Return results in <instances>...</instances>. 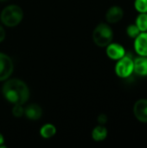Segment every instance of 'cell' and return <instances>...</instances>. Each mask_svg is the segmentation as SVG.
Here are the masks:
<instances>
[{
    "label": "cell",
    "instance_id": "obj_3",
    "mask_svg": "<svg viewBox=\"0 0 147 148\" xmlns=\"http://www.w3.org/2000/svg\"><path fill=\"white\" fill-rule=\"evenodd\" d=\"M113 37V32L111 27L107 23H100L93 32V39L99 47H107L111 43Z\"/></svg>",
    "mask_w": 147,
    "mask_h": 148
},
{
    "label": "cell",
    "instance_id": "obj_5",
    "mask_svg": "<svg viewBox=\"0 0 147 148\" xmlns=\"http://www.w3.org/2000/svg\"><path fill=\"white\" fill-rule=\"evenodd\" d=\"M14 65L10 56L0 53V82L8 79L13 72Z\"/></svg>",
    "mask_w": 147,
    "mask_h": 148
},
{
    "label": "cell",
    "instance_id": "obj_16",
    "mask_svg": "<svg viewBox=\"0 0 147 148\" xmlns=\"http://www.w3.org/2000/svg\"><path fill=\"white\" fill-rule=\"evenodd\" d=\"M126 33L129 36L133 37V38H135L136 36H139V34L140 33V30L139 29V28L137 27V25H130L127 27L126 29Z\"/></svg>",
    "mask_w": 147,
    "mask_h": 148
},
{
    "label": "cell",
    "instance_id": "obj_14",
    "mask_svg": "<svg viewBox=\"0 0 147 148\" xmlns=\"http://www.w3.org/2000/svg\"><path fill=\"white\" fill-rule=\"evenodd\" d=\"M136 25L142 32L147 31V13H141L136 19Z\"/></svg>",
    "mask_w": 147,
    "mask_h": 148
},
{
    "label": "cell",
    "instance_id": "obj_4",
    "mask_svg": "<svg viewBox=\"0 0 147 148\" xmlns=\"http://www.w3.org/2000/svg\"><path fill=\"white\" fill-rule=\"evenodd\" d=\"M115 72L118 76L121 78L128 77L133 72V61L131 57L124 56L118 60L115 66Z\"/></svg>",
    "mask_w": 147,
    "mask_h": 148
},
{
    "label": "cell",
    "instance_id": "obj_6",
    "mask_svg": "<svg viewBox=\"0 0 147 148\" xmlns=\"http://www.w3.org/2000/svg\"><path fill=\"white\" fill-rule=\"evenodd\" d=\"M133 114L138 121L147 123V99H140L134 104Z\"/></svg>",
    "mask_w": 147,
    "mask_h": 148
},
{
    "label": "cell",
    "instance_id": "obj_17",
    "mask_svg": "<svg viewBox=\"0 0 147 148\" xmlns=\"http://www.w3.org/2000/svg\"><path fill=\"white\" fill-rule=\"evenodd\" d=\"M12 114L16 117H21L24 114V109L23 108L22 105L16 104L15 107L12 108Z\"/></svg>",
    "mask_w": 147,
    "mask_h": 148
},
{
    "label": "cell",
    "instance_id": "obj_2",
    "mask_svg": "<svg viewBox=\"0 0 147 148\" xmlns=\"http://www.w3.org/2000/svg\"><path fill=\"white\" fill-rule=\"evenodd\" d=\"M23 17L22 8L17 5H9L5 7L0 15L2 23L8 27H14L20 23Z\"/></svg>",
    "mask_w": 147,
    "mask_h": 148
},
{
    "label": "cell",
    "instance_id": "obj_18",
    "mask_svg": "<svg viewBox=\"0 0 147 148\" xmlns=\"http://www.w3.org/2000/svg\"><path fill=\"white\" fill-rule=\"evenodd\" d=\"M107 121V116L104 114H101L98 116V122L101 124V125H104L106 124Z\"/></svg>",
    "mask_w": 147,
    "mask_h": 148
},
{
    "label": "cell",
    "instance_id": "obj_12",
    "mask_svg": "<svg viewBox=\"0 0 147 148\" xmlns=\"http://www.w3.org/2000/svg\"><path fill=\"white\" fill-rule=\"evenodd\" d=\"M107 136V130L103 126H98L94 127L92 132V137L95 141H102Z\"/></svg>",
    "mask_w": 147,
    "mask_h": 148
},
{
    "label": "cell",
    "instance_id": "obj_21",
    "mask_svg": "<svg viewBox=\"0 0 147 148\" xmlns=\"http://www.w3.org/2000/svg\"><path fill=\"white\" fill-rule=\"evenodd\" d=\"M0 1H7V0H0Z\"/></svg>",
    "mask_w": 147,
    "mask_h": 148
},
{
    "label": "cell",
    "instance_id": "obj_8",
    "mask_svg": "<svg viewBox=\"0 0 147 148\" xmlns=\"http://www.w3.org/2000/svg\"><path fill=\"white\" fill-rule=\"evenodd\" d=\"M107 55L113 60H119L126 55V51L119 43H109L107 46Z\"/></svg>",
    "mask_w": 147,
    "mask_h": 148
},
{
    "label": "cell",
    "instance_id": "obj_15",
    "mask_svg": "<svg viewBox=\"0 0 147 148\" xmlns=\"http://www.w3.org/2000/svg\"><path fill=\"white\" fill-rule=\"evenodd\" d=\"M134 6L140 13H147V0H135Z\"/></svg>",
    "mask_w": 147,
    "mask_h": 148
},
{
    "label": "cell",
    "instance_id": "obj_9",
    "mask_svg": "<svg viewBox=\"0 0 147 148\" xmlns=\"http://www.w3.org/2000/svg\"><path fill=\"white\" fill-rule=\"evenodd\" d=\"M124 16V11L120 6H113L109 8L106 13V19L110 23H116L120 22Z\"/></svg>",
    "mask_w": 147,
    "mask_h": 148
},
{
    "label": "cell",
    "instance_id": "obj_19",
    "mask_svg": "<svg viewBox=\"0 0 147 148\" xmlns=\"http://www.w3.org/2000/svg\"><path fill=\"white\" fill-rule=\"evenodd\" d=\"M5 38V30L0 25V42H3Z\"/></svg>",
    "mask_w": 147,
    "mask_h": 148
},
{
    "label": "cell",
    "instance_id": "obj_20",
    "mask_svg": "<svg viewBox=\"0 0 147 148\" xmlns=\"http://www.w3.org/2000/svg\"><path fill=\"white\" fill-rule=\"evenodd\" d=\"M3 141H4L3 137V135L0 134V147H2V145H3Z\"/></svg>",
    "mask_w": 147,
    "mask_h": 148
},
{
    "label": "cell",
    "instance_id": "obj_13",
    "mask_svg": "<svg viewBox=\"0 0 147 148\" xmlns=\"http://www.w3.org/2000/svg\"><path fill=\"white\" fill-rule=\"evenodd\" d=\"M56 133V128L52 124H46L43 127H42L40 130V134L42 137L45 139H49L53 137Z\"/></svg>",
    "mask_w": 147,
    "mask_h": 148
},
{
    "label": "cell",
    "instance_id": "obj_11",
    "mask_svg": "<svg viewBox=\"0 0 147 148\" xmlns=\"http://www.w3.org/2000/svg\"><path fill=\"white\" fill-rule=\"evenodd\" d=\"M24 114L26 117L32 121L39 120L42 114V108L36 104H30L24 109Z\"/></svg>",
    "mask_w": 147,
    "mask_h": 148
},
{
    "label": "cell",
    "instance_id": "obj_7",
    "mask_svg": "<svg viewBox=\"0 0 147 148\" xmlns=\"http://www.w3.org/2000/svg\"><path fill=\"white\" fill-rule=\"evenodd\" d=\"M135 38L134 49L136 52L142 56H147V32L139 33Z\"/></svg>",
    "mask_w": 147,
    "mask_h": 148
},
{
    "label": "cell",
    "instance_id": "obj_10",
    "mask_svg": "<svg viewBox=\"0 0 147 148\" xmlns=\"http://www.w3.org/2000/svg\"><path fill=\"white\" fill-rule=\"evenodd\" d=\"M133 71L142 76L147 75V56H139L133 61Z\"/></svg>",
    "mask_w": 147,
    "mask_h": 148
},
{
    "label": "cell",
    "instance_id": "obj_1",
    "mask_svg": "<svg viewBox=\"0 0 147 148\" xmlns=\"http://www.w3.org/2000/svg\"><path fill=\"white\" fill-rule=\"evenodd\" d=\"M2 91L5 99L15 105L24 104L29 97L28 86L19 79H11L7 81L3 86Z\"/></svg>",
    "mask_w": 147,
    "mask_h": 148
}]
</instances>
